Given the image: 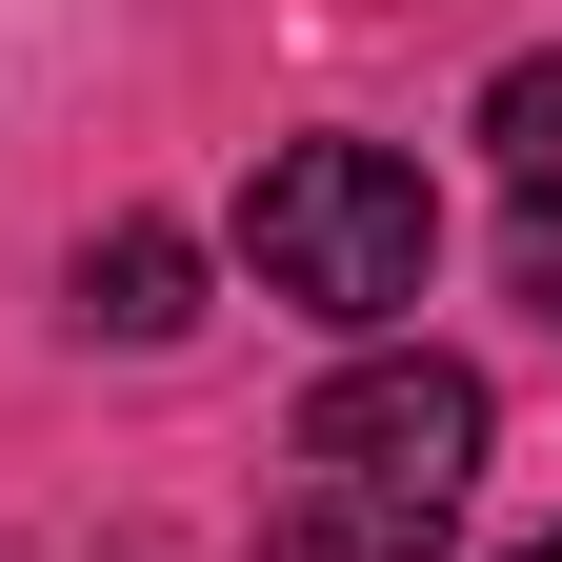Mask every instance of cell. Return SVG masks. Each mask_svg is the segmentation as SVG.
Listing matches in <instances>:
<instances>
[{
  "label": "cell",
  "mask_w": 562,
  "mask_h": 562,
  "mask_svg": "<svg viewBox=\"0 0 562 562\" xmlns=\"http://www.w3.org/2000/svg\"><path fill=\"white\" fill-rule=\"evenodd\" d=\"M241 261H261V302L382 341L422 302V261H442V201H422L402 140H281V161L241 181Z\"/></svg>",
  "instance_id": "obj_2"
},
{
  "label": "cell",
  "mask_w": 562,
  "mask_h": 562,
  "mask_svg": "<svg viewBox=\"0 0 562 562\" xmlns=\"http://www.w3.org/2000/svg\"><path fill=\"white\" fill-rule=\"evenodd\" d=\"M181 322H201V241H181V222L81 241V341H181Z\"/></svg>",
  "instance_id": "obj_3"
},
{
  "label": "cell",
  "mask_w": 562,
  "mask_h": 562,
  "mask_svg": "<svg viewBox=\"0 0 562 562\" xmlns=\"http://www.w3.org/2000/svg\"><path fill=\"white\" fill-rule=\"evenodd\" d=\"M522 302H542V322H562V181H542V201H522Z\"/></svg>",
  "instance_id": "obj_5"
},
{
  "label": "cell",
  "mask_w": 562,
  "mask_h": 562,
  "mask_svg": "<svg viewBox=\"0 0 562 562\" xmlns=\"http://www.w3.org/2000/svg\"><path fill=\"white\" fill-rule=\"evenodd\" d=\"M522 562H562V522H542V542H522Z\"/></svg>",
  "instance_id": "obj_6"
},
{
  "label": "cell",
  "mask_w": 562,
  "mask_h": 562,
  "mask_svg": "<svg viewBox=\"0 0 562 562\" xmlns=\"http://www.w3.org/2000/svg\"><path fill=\"white\" fill-rule=\"evenodd\" d=\"M482 503V362L382 341L281 422V562H442Z\"/></svg>",
  "instance_id": "obj_1"
},
{
  "label": "cell",
  "mask_w": 562,
  "mask_h": 562,
  "mask_svg": "<svg viewBox=\"0 0 562 562\" xmlns=\"http://www.w3.org/2000/svg\"><path fill=\"white\" fill-rule=\"evenodd\" d=\"M482 140H503L522 201H542V181H562V60H503V81H482Z\"/></svg>",
  "instance_id": "obj_4"
}]
</instances>
